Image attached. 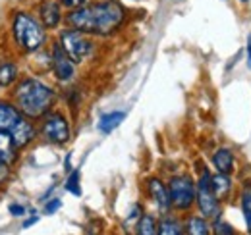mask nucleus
Here are the masks:
<instances>
[{
    "instance_id": "f257e3e1",
    "label": "nucleus",
    "mask_w": 251,
    "mask_h": 235,
    "mask_svg": "<svg viewBox=\"0 0 251 235\" xmlns=\"http://www.w3.org/2000/svg\"><path fill=\"white\" fill-rule=\"evenodd\" d=\"M124 22V6L118 0H100L83 4L68 16L72 29H79L91 35H108Z\"/></svg>"
},
{
    "instance_id": "f03ea898",
    "label": "nucleus",
    "mask_w": 251,
    "mask_h": 235,
    "mask_svg": "<svg viewBox=\"0 0 251 235\" xmlns=\"http://www.w3.org/2000/svg\"><path fill=\"white\" fill-rule=\"evenodd\" d=\"M16 106L29 118H41L45 116L52 102H54V93L52 89L41 83L39 79H24L18 89H16Z\"/></svg>"
},
{
    "instance_id": "7ed1b4c3",
    "label": "nucleus",
    "mask_w": 251,
    "mask_h": 235,
    "mask_svg": "<svg viewBox=\"0 0 251 235\" xmlns=\"http://www.w3.org/2000/svg\"><path fill=\"white\" fill-rule=\"evenodd\" d=\"M12 29H14L16 43L24 50H37L45 43V27L25 12H18L14 16Z\"/></svg>"
},
{
    "instance_id": "20e7f679",
    "label": "nucleus",
    "mask_w": 251,
    "mask_h": 235,
    "mask_svg": "<svg viewBox=\"0 0 251 235\" xmlns=\"http://www.w3.org/2000/svg\"><path fill=\"white\" fill-rule=\"evenodd\" d=\"M168 195H170V203L176 210H189L191 205L195 203L197 189H195V183L189 177L178 176L170 179Z\"/></svg>"
},
{
    "instance_id": "39448f33",
    "label": "nucleus",
    "mask_w": 251,
    "mask_h": 235,
    "mask_svg": "<svg viewBox=\"0 0 251 235\" xmlns=\"http://www.w3.org/2000/svg\"><path fill=\"white\" fill-rule=\"evenodd\" d=\"M60 45L72 62H81L93 52V43L85 37V33L79 29L64 31L60 35Z\"/></svg>"
},
{
    "instance_id": "423d86ee",
    "label": "nucleus",
    "mask_w": 251,
    "mask_h": 235,
    "mask_svg": "<svg viewBox=\"0 0 251 235\" xmlns=\"http://www.w3.org/2000/svg\"><path fill=\"white\" fill-rule=\"evenodd\" d=\"M197 206L205 218H219L220 216V199L215 195L211 187V174L205 170L197 181Z\"/></svg>"
},
{
    "instance_id": "0eeeda50",
    "label": "nucleus",
    "mask_w": 251,
    "mask_h": 235,
    "mask_svg": "<svg viewBox=\"0 0 251 235\" xmlns=\"http://www.w3.org/2000/svg\"><path fill=\"white\" fill-rule=\"evenodd\" d=\"M41 133L47 141H50L54 145H62L70 139V125L62 114H50L45 118Z\"/></svg>"
},
{
    "instance_id": "6e6552de",
    "label": "nucleus",
    "mask_w": 251,
    "mask_h": 235,
    "mask_svg": "<svg viewBox=\"0 0 251 235\" xmlns=\"http://www.w3.org/2000/svg\"><path fill=\"white\" fill-rule=\"evenodd\" d=\"M52 70L60 81H70L74 77V62L66 54L62 45H54L52 48Z\"/></svg>"
},
{
    "instance_id": "1a4fd4ad",
    "label": "nucleus",
    "mask_w": 251,
    "mask_h": 235,
    "mask_svg": "<svg viewBox=\"0 0 251 235\" xmlns=\"http://www.w3.org/2000/svg\"><path fill=\"white\" fill-rule=\"evenodd\" d=\"M39 18L43 22V27H49V29H54L60 20H62V14H60V6L54 2V0H45L39 4Z\"/></svg>"
},
{
    "instance_id": "9d476101",
    "label": "nucleus",
    "mask_w": 251,
    "mask_h": 235,
    "mask_svg": "<svg viewBox=\"0 0 251 235\" xmlns=\"http://www.w3.org/2000/svg\"><path fill=\"white\" fill-rule=\"evenodd\" d=\"M147 187H149V195H151L153 201L157 203V206L160 208V212L166 214V212L170 210L172 203H170V195H168V189L164 187V183H162L160 179H149Z\"/></svg>"
},
{
    "instance_id": "9b49d317",
    "label": "nucleus",
    "mask_w": 251,
    "mask_h": 235,
    "mask_svg": "<svg viewBox=\"0 0 251 235\" xmlns=\"http://www.w3.org/2000/svg\"><path fill=\"white\" fill-rule=\"evenodd\" d=\"M12 139L16 143V147H25L35 139V127L27 119H20L14 127H12Z\"/></svg>"
},
{
    "instance_id": "f8f14e48",
    "label": "nucleus",
    "mask_w": 251,
    "mask_h": 235,
    "mask_svg": "<svg viewBox=\"0 0 251 235\" xmlns=\"http://www.w3.org/2000/svg\"><path fill=\"white\" fill-rule=\"evenodd\" d=\"M22 119L20 108L8 104V102H0V131H12V127Z\"/></svg>"
},
{
    "instance_id": "ddd939ff",
    "label": "nucleus",
    "mask_w": 251,
    "mask_h": 235,
    "mask_svg": "<svg viewBox=\"0 0 251 235\" xmlns=\"http://www.w3.org/2000/svg\"><path fill=\"white\" fill-rule=\"evenodd\" d=\"M213 164L217 168V172H222V174H232L234 172V154L230 148H219L215 154H213Z\"/></svg>"
},
{
    "instance_id": "4468645a",
    "label": "nucleus",
    "mask_w": 251,
    "mask_h": 235,
    "mask_svg": "<svg viewBox=\"0 0 251 235\" xmlns=\"http://www.w3.org/2000/svg\"><path fill=\"white\" fill-rule=\"evenodd\" d=\"M211 187H213L215 195L219 197L220 201L228 199V195H230V191H232V179H230V174L217 172V176H211Z\"/></svg>"
},
{
    "instance_id": "2eb2a0df",
    "label": "nucleus",
    "mask_w": 251,
    "mask_h": 235,
    "mask_svg": "<svg viewBox=\"0 0 251 235\" xmlns=\"http://www.w3.org/2000/svg\"><path fill=\"white\" fill-rule=\"evenodd\" d=\"M16 158V143L12 135H6V131H0V160L12 162Z\"/></svg>"
},
{
    "instance_id": "dca6fc26",
    "label": "nucleus",
    "mask_w": 251,
    "mask_h": 235,
    "mask_svg": "<svg viewBox=\"0 0 251 235\" xmlns=\"http://www.w3.org/2000/svg\"><path fill=\"white\" fill-rule=\"evenodd\" d=\"M126 114L124 112H110V114H104V116L99 119V129L102 133H110L114 131L122 121H124Z\"/></svg>"
},
{
    "instance_id": "f3484780",
    "label": "nucleus",
    "mask_w": 251,
    "mask_h": 235,
    "mask_svg": "<svg viewBox=\"0 0 251 235\" xmlns=\"http://www.w3.org/2000/svg\"><path fill=\"white\" fill-rule=\"evenodd\" d=\"M240 203H242V214H244L248 232H251V183H246V185H244Z\"/></svg>"
},
{
    "instance_id": "a211bd4d",
    "label": "nucleus",
    "mask_w": 251,
    "mask_h": 235,
    "mask_svg": "<svg viewBox=\"0 0 251 235\" xmlns=\"http://www.w3.org/2000/svg\"><path fill=\"white\" fill-rule=\"evenodd\" d=\"M186 228H188V234L191 235H207L211 232L205 216H191L188 220V224H186Z\"/></svg>"
},
{
    "instance_id": "6ab92c4d",
    "label": "nucleus",
    "mask_w": 251,
    "mask_h": 235,
    "mask_svg": "<svg viewBox=\"0 0 251 235\" xmlns=\"http://www.w3.org/2000/svg\"><path fill=\"white\" fill-rule=\"evenodd\" d=\"M182 232H184L182 230V224L176 218H172V216H164L160 220V224H158V234L162 235H178L182 234Z\"/></svg>"
},
{
    "instance_id": "aec40b11",
    "label": "nucleus",
    "mask_w": 251,
    "mask_h": 235,
    "mask_svg": "<svg viewBox=\"0 0 251 235\" xmlns=\"http://www.w3.org/2000/svg\"><path fill=\"white\" fill-rule=\"evenodd\" d=\"M18 70L12 62H0V87H8L14 83Z\"/></svg>"
},
{
    "instance_id": "412c9836",
    "label": "nucleus",
    "mask_w": 251,
    "mask_h": 235,
    "mask_svg": "<svg viewBox=\"0 0 251 235\" xmlns=\"http://www.w3.org/2000/svg\"><path fill=\"white\" fill-rule=\"evenodd\" d=\"M137 234H141V235L158 234V224L155 222V218L149 216V214H145V216L139 220V224H137Z\"/></svg>"
},
{
    "instance_id": "4be33fe9",
    "label": "nucleus",
    "mask_w": 251,
    "mask_h": 235,
    "mask_svg": "<svg viewBox=\"0 0 251 235\" xmlns=\"http://www.w3.org/2000/svg\"><path fill=\"white\" fill-rule=\"evenodd\" d=\"M66 189L74 195H79L81 189H79V172H74L72 176L68 177V183H66Z\"/></svg>"
},
{
    "instance_id": "5701e85b",
    "label": "nucleus",
    "mask_w": 251,
    "mask_h": 235,
    "mask_svg": "<svg viewBox=\"0 0 251 235\" xmlns=\"http://www.w3.org/2000/svg\"><path fill=\"white\" fill-rule=\"evenodd\" d=\"M62 6H66V8H79V6H83L87 0H58Z\"/></svg>"
},
{
    "instance_id": "b1692460",
    "label": "nucleus",
    "mask_w": 251,
    "mask_h": 235,
    "mask_svg": "<svg viewBox=\"0 0 251 235\" xmlns=\"http://www.w3.org/2000/svg\"><path fill=\"white\" fill-rule=\"evenodd\" d=\"M215 232H217V234H234L232 226H228V224H222V222H219V224L215 226Z\"/></svg>"
},
{
    "instance_id": "393cba45",
    "label": "nucleus",
    "mask_w": 251,
    "mask_h": 235,
    "mask_svg": "<svg viewBox=\"0 0 251 235\" xmlns=\"http://www.w3.org/2000/svg\"><path fill=\"white\" fill-rule=\"evenodd\" d=\"M8 162H4V160H0V183H4L6 181V177H8Z\"/></svg>"
},
{
    "instance_id": "a878e982",
    "label": "nucleus",
    "mask_w": 251,
    "mask_h": 235,
    "mask_svg": "<svg viewBox=\"0 0 251 235\" xmlns=\"http://www.w3.org/2000/svg\"><path fill=\"white\" fill-rule=\"evenodd\" d=\"M58 208H60V201L56 199V201H52V203H49V205H47V208H45V210H47L49 214H52V212H54V210H58Z\"/></svg>"
},
{
    "instance_id": "bb28decb",
    "label": "nucleus",
    "mask_w": 251,
    "mask_h": 235,
    "mask_svg": "<svg viewBox=\"0 0 251 235\" xmlns=\"http://www.w3.org/2000/svg\"><path fill=\"white\" fill-rule=\"evenodd\" d=\"M10 210H12V214L14 216H24V212H25V208L20 205H12L10 206Z\"/></svg>"
},
{
    "instance_id": "cd10ccee",
    "label": "nucleus",
    "mask_w": 251,
    "mask_h": 235,
    "mask_svg": "<svg viewBox=\"0 0 251 235\" xmlns=\"http://www.w3.org/2000/svg\"><path fill=\"white\" fill-rule=\"evenodd\" d=\"M248 56H250L248 60H250V68H251V37L248 39Z\"/></svg>"
},
{
    "instance_id": "c85d7f7f",
    "label": "nucleus",
    "mask_w": 251,
    "mask_h": 235,
    "mask_svg": "<svg viewBox=\"0 0 251 235\" xmlns=\"http://www.w3.org/2000/svg\"><path fill=\"white\" fill-rule=\"evenodd\" d=\"M240 2H248V0H240Z\"/></svg>"
}]
</instances>
